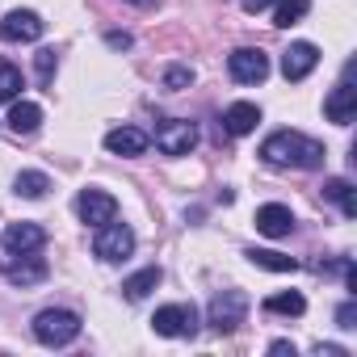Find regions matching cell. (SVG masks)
Wrapping results in <instances>:
<instances>
[{"instance_id":"7","label":"cell","mask_w":357,"mask_h":357,"mask_svg":"<svg viewBox=\"0 0 357 357\" xmlns=\"http://www.w3.org/2000/svg\"><path fill=\"white\" fill-rule=\"evenodd\" d=\"M76 215H80V223L101 227V223L118 219V202H114L105 190H80V194H76Z\"/></svg>"},{"instance_id":"1","label":"cell","mask_w":357,"mask_h":357,"mask_svg":"<svg viewBox=\"0 0 357 357\" xmlns=\"http://www.w3.org/2000/svg\"><path fill=\"white\" fill-rule=\"evenodd\" d=\"M261 160L273 168H319L324 164V143L298 135V130H278L261 143Z\"/></svg>"},{"instance_id":"21","label":"cell","mask_w":357,"mask_h":357,"mask_svg":"<svg viewBox=\"0 0 357 357\" xmlns=\"http://www.w3.org/2000/svg\"><path fill=\"white\" fill-rule=\"evenodd\" d=\"M265 311H269V315H303V311H307V298H303L298 290L269 294V298H265Z\"/></svg>"},{"instance_id":"15","label":"cell","mask_w":357,"mask_h":357,"mask_svg":"<svg viewBox=\"0 0 357 357\" xmlns=\"http://www.w3.org/2000/svg\"><path fill=\"white\" fill-rule=\"evenodd\" d=\"M257 122H261V109H257L252 101H236V105L223 114V130H227V135H252Z\"/></svg>"},{"instance_id":"22","label":"cell","mask_w":357,"mask_h":357,"mask_svg":"<svg viewBox=\"0 0 357 357\" xmlns=\"http://www.w3.org/2000/svg\"><path fill=\"white\" fill-rule=\"evenodd\" d=\"M307 9H311V0H282L278 13H273V26L290 30V26H298V22L307 17Z\"/></svg>"},{"instance_id":"10","label":"cell","mask_w":357,"mask_h":357,"mask_svg":"<svg viewBox=\"0 0 357 357\" xmlns=\"http://www.w3.org/2000/svg\"><path fill=\"white\" fill-rule=\"evenodd\" d=\"M319 68V47L315 43H290V51L282 55V76L286 80H307Z\"/></svg>"},{"instance_id":"11","label":"cell","mask_w":357,"mask_h":357,"mask_svg":"<svg viewBox=\"0 0 357 357\" xmlns=\"http://www.w3.org/2000/svg\"><path fill=\"white\" fill-rule=\"evenodd\" d=\"M324 109H328V118H332V122H340V126H349V122L357 118V89H353V80H349V76L328 93Z\"/></svg>"},{"instance_id":"4","label":"cell","mask_w":357,"mask_h":357,"mask_svg":"<svg viewBox=\"0 0 357 357\" xmlns=\"http://www.w3.org/2000/svg\"><path fill=\"white\" fill-rule=\"evenodd\" d=\"M93 252L101 257V261H109V265H118V261H126L130 252H135V231L126 227V223H101L97 227V240H93Z\"/></svg>"},{"instance_id":"3","label":"cell","mask_w":357,"mask_h":357,"mask_svg":"<svg viewBox=\"0 0 357 357\" xmlns=\"http://www.w3.org/2000/svg\"><path fill=\"white\" fill-rule=\"evenodd\" d=\"M151 328L160 336H172V340H181V336H194L198 332V307L194 303H168L151 315Z\"/></svg>"},{"instance_id":"5","label":"cell","mask_w":357,"mask_h":357,"mask_svg":"<svg viewBox=\"0 0 357 357\" xmlns=\"http://www.w3.org/2000/svg\"><path fill=\"white\" fill-rule=\"evenodd\" d=\"M248 315V294L244 290H223L211 298V328L215 332H236Z\"/></svg>"},{"instance_id":"28","label":"cell","mask_w":357,"mask_h":357,"mask_svg":"<svg viewBox=\"0 0 357 357\" xmlns=\"http://www.w3.org/2000/svg\"><path fill=\"white\" fill-rule=\"evenodd\" d=\"M105 43H109L114 51H126V47H130V34H118V30H109V34H105Z\"/></svg>"},{"instance_id":"13","label":"cell","mask_w":357,"mask_h":357,"mask_svg":"<svg viewBox=\"0 0 357 357\" xmlns=\"http://www.w3.org/2000/svg\"><path fill=\"white\" fill-rule=\"evenodd\" d=\"M105 151L109 155H143L147 151V135L135 130V126H114L105 135Z\"/></svg>"},{"instance_id":"19","label":"cell","mask_w":357,"mask_h":357,"mask_svg":"<svg viewBox=\"0 0 357 357\" xmlns=\"http://www.w3.org/2000/svg\"><path fill=\"white\" fill-rule=\"evenodd\" d=\"M244 257H248L252 265H261V269H273V273H294V269H298L294 257H282V252H269V248H248Z\"/></svg>"},{"instance_id":"6","label":"cell","mask_w":357,"mask_h":357,"mask_svg":"<svg viewBox=\"0 0 357 357\" xmlns=\"http://www.w3.org/2000/svg\"><path fill=\"white\" fill-rule=\"evenodd\" d=\"M43 30H47V22L34 9H13L0 17V38L5 43H34V38H43Z\"/></svg>"},{"instance_id":"9","label":"cell","mask_w":357,"mask_h":357,"mask_svg":"<svg viewBox=\"0 0 357 357\" xmlns=\"http://www.w3.org/2000/svg\"><path fill=\"white\" fill-rule=\"evenodd\" d=\"M227 68H231V76H236L240 84H261V80L269 76V55L257 51V47H240V51L227 59Z\"/></svg>"},{"instance_id":"17","label":"cell","mask_w":357,"mask_h":357,"mask_svg":"<svg viewBox=\"0 0 357 357\" xmlns=\"http://www.w3.org/2000/svg\"><path fill=\"white\" fill-rule=\"evenodd\" d=\"M9 126H13L17 135H34V130L43 126V109H38L34 101H13V109H9Z\"/></svg>"},{"instance_id":"14","label":"cell","mask_w":357,"mask_h":357,"mask_svg":"<svg viewBox=\"0 0 357 357\" xmlns=\"http://www.w3.org/2000/svg\"><path fill=\"white\" fill-rule=\"evenodd\" d=\"M290 227H294V215H290L286 206L269 202V206H261V211H257V231H261V236L282 240V236H290Z\"/></svg>"},{"instance_id":"27","label":"cell","mask_w":357,"mask_h":357,"mask_svg":"<svg viewBox=\"0 0 357 357\" xmlns=\"http://www.w3.org/2000/svg\"><path fill=\"white\" fill-rule=\"evenodd\" d=\"M336 324H340V328H357V303H353V298H349V303H340Z\"/></svg>"},{"instance_id":"29","label":"cell","mask_w":357,"mask_h":357,"mask_svg":"<svg viewBox=\"0 0 357 357\" xmlns=\"http://www.w3.org/2000/svg\"><path fill=\"white\" fill-rule=\"evenodd\" d=\"M240 5H244V13H265L273 0H240Z\"/></svg>"},{"instance_id":"26","label":"cell","mask_w":357,"mask_h":357,"mask_svg":"<svg viewBox=\"0 0 357 357\" xmlns=\"http://www.w3.org/2000/svg\"><path fill=\"white\" fill-rule=\"evenodd\" d=\"M349 194H353V185L344 181V176H332V181L324 185V198H332V202H344Z\"/></svg>"},{"instance_id":"31","label":"cell","mask_w":357,"mask_h":357,"mask_svg":"<svg viewBox=\"0 0 357 357\" xmlns=\"http://www.w3.org/2000/svg\"><path fill=\"white\" fill-rule=\"evenodd\" d=\"M315 353L319 357H344V349H336V344H315Z\"/></svg>"},{"instance_id":"32","label":"cell","mask_w":357,"mask_h":357,"mask_svg":"<svg viewBox=\"0 0 357 357\" xmlns=\"http://www.w3.org/2000/svg\"><path fill=\"white\" fill-rule=\"evenodd\" d=\"M126 5H135V9H155L160 0H126Z\"/></svg>"},{"instance_id":"2","label":"cell","mask_w":357,"mask_h":357,"mask_svg":"<svg viewBox=\"0 0 357 357\" xmlns=\"http://www.w3.org/2000/svg\"><path fill=\"white\" fill-rule=\"evenodd\" d=\"M34 336L38 344L47 349H63L80 336V315L76 311H63V307H51V311H38L34 315Z\"/></svg>"},{"instance_id":"30","label":"cell","mask_w":357,"mask_h":357,"mask_svg":"<svg viewBox=\"0 0 357 357\" xmlns=\"http://www.w3.org/2000/svg\"><path fill=\"white\" fill-rule=\"evenodd\" d=\"M269 353H278V357H294V344H290V340H273Z\"/></svg>"},{"instance_id":"20","label":"cell","mask_w":357,"mask_h":357,"mask_svg":"<svg viewBox=\"0 0 357 357\" xmlns=\"http://www.w3.org/2000/svg\"><path fill=\"white\" fill-rule=\"evenodd\" d=\"M47 190H51V176L47 172H17V181H13V194L17 198H30V202L43 198Z\"/></svg>"},{"instance_id":"16","label":"cell","mask_w":357,"mask_h":357,"mask_svg":"<svg viewBox=\"0 0 357 357\" xmlns=\"http://www.w3.org/2000/svg\"><path fill=\"white\" fill-rule=\"evenodd\" d=\"M43 278H47V261L34 257V252H22V257L9 265V282H13V286H34V282H43Z\"/></svg>"},{"instance_id":"18","label":"cell","mask_w":357,"mask_h":357,"mask_svg":"<svg viewBox=\"0 0 357 357\" xmlns=\"http://www.w3.org/2000/svg\"><path fill=\"white\" fill-rule=\"evenodd\" d=\"M160 278H164V273H160L155 265H147V269H139L135 278H126V282H122V294H126L130 303H139V298H147V294L160 286Z\"/></svg>"},{"instance_id":"25","label":"cell","mask_w":357,"mask_h":357,"mask_svg":"<svg viewBox=\"0 0 357 357\" xmlns=\"http://www.w3.org/2000/svg\"><path fill=\"white\" fill-rule=\"evenodd\" d=\"M194 84V72L190 68H168L164 72V89H172V93H181V89H190Z\"/></svg>"},{"instance_id":"23","label":"cell","mask_w":357,"mask_h":357,"mask_svg":"<svg viewBox=\"0 0 357 357\" xmlns=\"http://www.w3.org/2000/svg\"><path fill=\"white\" fill-rule=\"evenodd\" d=\"M22 93V72L13 63H0V101H17Z\"/></svg>"},{"instance_id":"8","label":"cell","mask_w":357,"mask_h":357,"mask_svg":"<svg viewBox=\"0 0 357 357\" xmlns=\"http://www.w3.org/2000/svg\"><path fill=\"white\" fill-rule=\"evenodd\" d=\"M198 143V126L194 122H164L155 126V147L164 155H190Z\"/></svg>"},{"instance_id":"12","label":"cell","mask_w":357,"mask_h":357,"mask_svg":"<svg viewBox=\"0 0 357 357\" xmlns=\"http://www.w3.org/2000/svg\"><path fill=\"white\" fill-rule=\"evenodd\" d=\"M43 244H47V231H43L38 223H9V227H5V248H9L13 257L38 252Z\"/></svg>"},{"instance_id":"24","label":"cell","mask_w":357,"mask_h":357,"mask_svg":"<svg viewBox=\"0 0 357 357\" xmlns=\"http://www.w3.org/2000/svg\"><path fill=\"white\" fill-rule=\"evenodd\" d=\"M34 68H38V80L51 84V76H55V68H59V55H55L51 47H43V51L34 55Z\"/></svg>"}]
</instances>
